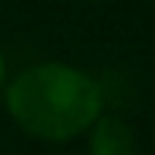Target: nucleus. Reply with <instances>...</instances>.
<instances>
[{
	"label": "nucleus",
	"instance_id": "nucleus-1",
	"mask_svg": "<svg viewBox=\"0 0 155 155\" xmlns=\"http://www.w3.org/2000/svg\"><path fill=\"white\" fill-rule=\"evenodd\" d=\"M6 111L22 133L67 143L101 117V89L70 63H35L6 82Z\"/></svg>",
	"mask_w": 155,
	"mask_h": 155
},
{
	"label": "nucleus",
	"instance_id": "nucleus-2",
	"mask_svg": "<svg viewBox=\"0 0 155 155\" xmlns=\"http://www.w3.org/2000/svg\"><path fill=\"white\" fill-rule=\"evenodd\" d=\"M89 155H139L133 127L117 114H101L89 127Z\"/></svg>",
	"mask_w": 155,
	"mask_h": 155
},
{
	"label": "nucleus",
	"instance_id": "nucleus-3",
	"mask_svg": "<svg viewBox=\"0 0 155 155\" xmlns=\"http://www.w3.org/2000/svg\"><path fill=\"white\" fill-rule=\"evenodd\" d=\"M6 86V60H3V51H0V89Z\"/></svg>",
	"mask_w": 155,
	"mask_h": 155
},
{
	"label": "nucleus",
	"instance_id": "nucleus-4",
	"mask_svg": "<svg viewBox=\"0 0 155 155\" xmlns=\"http://www.w3.org/2000/svg\"><path fill=\"white\" fill-rule=\"evenodd\" d=\"M95 3H104V0H95Z\"/></svg>",
	"mask_w": 155,
	"mask_h": 155
}]
</instances>
